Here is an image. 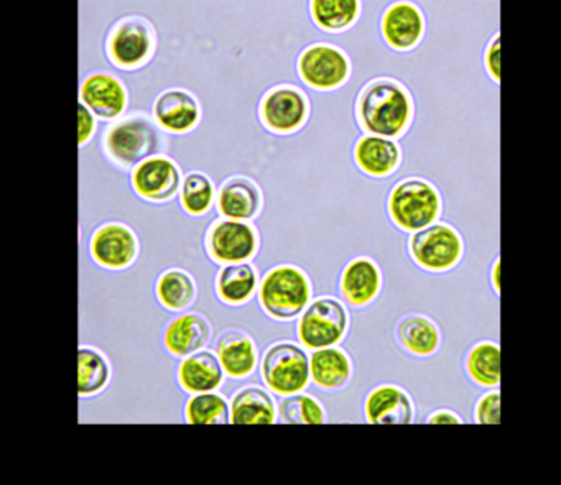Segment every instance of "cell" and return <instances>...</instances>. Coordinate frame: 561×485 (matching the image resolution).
I'll list each match as a JSON object with an SVG mask.
<instances>
[{
  "mask_svg": "<svg viewBox=\"0 0 561 485\" xmlns=\"http://www.w3.org/2000/svg\"><path fill=\"white\" fill-rule=\"evenodd\" d=\"M357 113L367 132L392 140L409 127L412 101L399 83L374 81L360 94Z\"/></svg>",
  "mask_w": 561,
  "mask_h": 485,
  "instance_id": "1",
  "label": "cell"
},
{
  "mask_svg": "<svg viewBox=\"0 0 561 485\" xmlns=\"http://www.w3.org/2000/svg\"><path fill=\"white\" fill-rule=\"evenodd\" d=\"M311 285L307 275L297 267L282 265L265 275L259 290V300L274 320H294L310 303Z\"/></svg>",
  "mask_w": 561,
  "mask_h": 485,
  "instance_id": "2",
  "label": "cell"
},
{
  "mask_svg": "<svg viewBox=\"0 0 561 485\" xmlns=\"http://www.w3.org/2000/svg\"><path fill=\"white\" fill-rule=\"evenodd\" d=\"M439 209L442 201L438 192L419 178L399 183L389 199L390 218L400 229L409 232L432 226L438 219Z\"/></svg>",
  "mask_w": 561,
  "mask_h": 485,
  "instance_id": "3",
  "label": "cell"
},
{
  "mask_svg": "<svg viewBox=\"0 0 561 485\" xmlns=\"http://www.w3.org/2000/svg\"><path fill=\"white\" fill-rule=\"evenodd\" d=\"M265 385L278 395L304 392L310 383V362L307 353L291 343L268 347L262 359Z\"/></svg>",
  "mask_w": 561,
  "mask_h": 485,
  "instance_id": "4",
  "label": "cell"
},
{
  "mask_svg": "<svg viewBox=\"0 0 561 485\" xmlns=\"http://www.w3.org/2000/svg\"><path fill=\"white\" fill-rule=\"evenodd\" d=\"M346 308L334 298H320L305 308L298 323V337L308 349L333 347L347 331Z\"/></svg>",
  "mask_w": 561,
  "mask_h": 485,
  "instance_id": "5",
  "label": "cell"
},
{
  "mask_svg": "<svg viewBox=\"0 0 561 485\" xmlns=\"http://www.w3.org/2000/svg\"><path fill=\"white\" fill-rule=\"evenodd\" d=\"M159 146V134L146 117H129L106 134L107 152L124 166L139 165L156 155Z\"/></svg>",
  "mask_w": 561,
  "mask_h": 485,
  "instance_id": "6",
  "label": "cell"
},
{
  "mask_svg": "<svg viewBox=\"0 0 561 485\" xmlns=\"http://www.w3.org/2000/svg\"><path fill=\"white\" fill-rule=\"evenodd\" d=\"M410 254L413 261L425 270H451L461 261V238L449 226L432 224L412 235Z\"/></svg>",
  "mask_w": 561,
  "mask_h": 485,
  "instance_id": "7",
  "label": "cell"
},
{
  "mask_svg": "<svg viewBox=\"0 0 561 485\" xmlns=\"http://www.w3.org/2000/svg\"><path fill=\"white\" fill-rule=\"evenodd\" d=\"M298 73L308 86L320 91L336 90L351 73L350 60L333 45H311L298 58Z\"/></svg>",
  "mask_w": 561,
  "mask_h": 485,
  "instance_id": "8",
  "label": "cell"
},
{
  "mask_svg": "<svg viewBox=\"0 0 561 485\" xmlns=\"http://www.w3.org/2000/svg\"><path fill=\"white\" fill-rule=\"evenodd\" d=\"M156 37L149 22L127 19L121 22L110 41V55L121 68H139L152 57Z\"/></svg>",
  "mask_w": 561,
  "mask_h": 485,
  "instance_id": "9",
  "label": "cell"
},
{
  "mask_svg": "<svg viewBox=\"0 0 561 485\" xmlns=\"http://www.w3.org/2000/svg\"><path fill=\"white\" fill-rule=\"evenodd\" d=\"M259 238L254 228L244 221H226L213 226L208 238L211 257L221 264H242L254 257Z\"/></svg>",
  "mask_w": 561,
  "mask_h": 485,
  "instance_id": "10",
  "label": "cell"
},
{
  "mask_svg": "<svg viewBox=\"0 0 561 485\" xmlns=\"http://www.w3.org/2000/svg\"><path fill=\"white\" fill-rule=\"evenodd\" d=\"M91 254L101 267L124 270L136 262L139 242L127 226L111 222L94 232Z\"/></svg>",
  "mask_w": 561,
  "mask_h": 485,
  "instance_id": "11",
  "label": "cell"
},
{
  "mask_svg": "<svg viewBox=\"0 0 561 485\" xmlns=\"http://www.w3.org/2000/svg\"><path fill=\"white\" fill-rule=\"evenodd\" d=\"M261 117L267 129L274 130V132H295L307 120V97L295 88H275L262 101Z\"/></svg>",
  "mask_w": 561,
  "mask_h": 485,
  "instance_id": "12",
  "label": "cell"
},
{
  "mask_svg": "<svg viewBox=\"0 0 561 485\" xmlns=\"http://www.w3.org/2000/svg\"><path fill=\"white\" fill-rule=\"evenodd\" d=\"M180 182L179 166L167 157H150L134 170V189L149 201H169L179 193Z\"/></svg>",
  "mask_w": 561,
  "mask_h": 485,
  "instance_id": "13",
  "label": "cell"
},
{
  "mask_svg": "<svg viewBox=\"0 0 561 485\" xmlns=\"http://www.w3.org/2000/svg\"><path fill=\"white\" fill-rule=\"evenodd\" d=\"M81 101L94 116L116 119L126 111L127 91L123 81L113 74L94 73L81 86Z\"/></svg>",
  "mask_w": 561,
  "mask_h": 485,
  "instance_id": "14",
  "label": "cell"
},
{
  "mask_svg": "<svg viewBox=\"0 0 561 485\" xmlns=\"http://www.w3.org/2000/svg\"><path fill=\"white\" fill-rule=\"evenodd\" d=\"M153 113L160 127L173 134L190 132L202 119L198 101L183 90H170L160 94Z\"/></svg>",
  "mask_w": 561,
  "mask_h": 485,
  "instance_id": "15",
  "label": "cell"
},
{
  "mask_svg": "<svg viewBox=\"0 0 561 485\" xmlns=\"http://www.w3.org/2000/svg\"><path fill=\"white\" fill-rule=\"evenodd\" d=\"M425 22L422 12L412 4H396L387 9L382 19V35L396 50H410L422 41Z\"/></svg>",
  "mask_w": 561,
  "mask_h": 485,
  "instance_id": "16",
  "label": "cell"
},
{
  "mask_svg": "<svg viewBox=\"0 0 561 485\" xmlns=\"http://www.w3.org/2000/svg\"><path fill=\"white\" fill-rule=\"evenodd\" d=\"M364 409L367 422L373 425H410L413 422L412 402L399 386L374 389L367 396Z\"/></svg>",
  "mask_w": 561,
  "mask_h": 485,
  "instance_id": "17",
  "label": "cell"
},
{
  "mask_svg": "<svg viewBox=\"0 0 561 485\" xmlns=\"http://www.w3.org/2000/svg\"><path fill=\"white\" fill-rule=\"evenodd\" d=\"M216 357L222 372L232 379H244L254 372L257 366V349L254 340L242 331H228L219 337Z\"/></svg>",
  "mask_w": 561,
  "mask_h": 485,
  "instance_id": "18",
  "label": "cell"
},
{
  "mask_svg": "<svg viewBox=\"0 0 561 485\" xmlns=\"http://www.w3.org/2000/svg\"><path fill=\"white\" fill-rule=\"evenodd\" d=\"M179 380L186 392H215L221 386L225 372L215 354L209 350H198L186 356V359L180 363Z\"/></svg>",
  "mask_w": 561,
  "mask_h": 485,
  "instance_id": "19",
  "label": "cell"
},
{
  "mask_svg": "<svg viewBox=\"0 0 561 485\" xmlns=\"http://www.w3.org/2000/svg\"><path fill=\"white\" fill-rule=\"evenodd\" d=\"M209 337H211V326L208 320L202 314L188 313L169 324L163 340L173 356L186 357L203 349L208 344Z\"/></svg>",
  "mask_w": 561,
  "mask_h": 485,
  "instance_id": "20",
  "label": "cell"
},
{
  "mask_svg": "<svg viewBox=\"0 0 561 485\" xmlns=\"http://www.w3.org/2000/svg\"><path fill=\"white\" fill-rule=\"evenodd\" d=\"M261 192L257 185L244 176H234L222 185L218 196V209L232 221H248L261 211Z\"/></svg>",
  "mask_w": 561,
  "mask_h": 485,
  "instance_id": "21",
  "label": "cell"
},
{
  "mask_svg": "<svg viewBox=\"0 0 561 485\" xmlns=\"http://www.w3.org/2000/svg\"><path fill=\"white\" fill-rule=\"evenodd\" d=\"M380 270L370 258L359 257L346 265L341 275L343 297L354 307H364L379 295Z\"/></svg>",
  "mask_w": 561,
  "mask_h": 485,
  "instance_id": "22",
  "label": "cell"
},
{
  "mask_svg": "<svg viewBox=\"0 0 561 485\" xmlns=\"http://www.w3.org/2000/svg\"><path fill=\"white\" fill-rule=\"evenodd\" d=\"M354 159L364 173L382 178L396 172L400 163V150L393 140L367 136L356 143Z\"/></svg>",
  "mask_w": 561,
  "mask_h": 485,
  "instance_id": "23",
  "label": "cell"
},
{
  "mask_svg": "<svg viewBox=\"0 0 561 485\" xmlns=\"http://www.w3.org/2000/svg\"><path fill=\"white\" fill-rule=\"evenodd\" d=\"M308 362H310L311 380L324 390L343 389L353 373L347 354L334 347L314 350Z\"/></svg>",
  "mask_w": 561,
  "mask_h": 485,
  "instance_id": "24",
  "label": "cell"
},
{
  "mask_svg": "<svg viewBox=\"0 0 561 485\" xmlns=\"http://www.w3.org/2000/svg\"><path fill=\"white\" fill-rule=\"evenodd\" d=\"M229 418L234 425H272L275 423V403L259 386H245L232 399Z\"/></svg>",
  "mask_w": 561,
  "mask_h": 485,
  "instance_id": "25",
  "label": "cell"
},
{
  "mask_svg": "<svg viewBox=\"0 0 561 485\" xmlns=\"http://www.w3.org/2000/svg\"><path fill=\"white\" fill-rule=\"evenodd\" d=\"M219 298L228 304H242L251 300L257 288V274L252 265L229 264L219 272L216 281Z\"/></svg>",
  "mask_w": 561,
  "mask_h": 485,
  "instance_id": "26",
  "label": "cell"
},
{
  "mask_svg": "<svg viewBox=\"0 0 561 485\" xmlns=\"http://www.w3.org/2000/svg\"><path fill=\"white\" fill-rule=\"evenodd\" d=\"M397 334L402 346L415 356H432L439 346L438 327L425 316H407L400 321Z\"/></svg>",
  "mask_w": 561,
  "mask_h": 485,
  "instance_id": "27",
  "label": "cell"
},
{
  "mask_svg": "<svg viewBox=\"0 0 561 485\" xmlns=\"http://www.w3.org/2000/svg\"><path fill=\"white\" fill-rule=\"evenodd\" d=\"M111 379L110 363L100 350L81 347L78 354V392L93 396L106 389Z\"/></svg>",
  "mask_w": 561,
  "mask_h": 485,
  "instance_id": "28",
  "label": "cell"
},
{
  "mask_svg": "<svg viewBox=\"0 0 561 485\" xmlns=\"http://www.w3.org/2000/svg\"><path fill=\"white\" fill-rule=\"evenodd\" d=\"M157 297L167 310H186L195 301V281L186 272L172 268L157 281Z\"/></svg>",
  "mask_w": 561,
  "mask_h": 485,
  "instance_id": "29",
  "label": "cell"
},
{
  "mask_svg": "<svg viewBox=\"0 0 561 485\" xmlns=\"http://www.w3.org/2000/svg\"><path fill=\"white\" fill-rule=\"evenodd\" d=\"M310 11L318 27L328 32H340L356 22L360 4L356 0H314Z\"/></svg>",
  "mask_w": 561,
  "mask_h": 485,
  "instance_id": "30",
  "label": "cell"
},
{
  "mask_svg": "<svg viewBox=\"0 0 561 485\" xmlns=\"http://www.w3.org/2000/svg\"><path fill=\"white\" fill-rule=\"evenodd\" d=\"M468 372L482 386H497L501 382V349L497 344L481 343L468 356Z\"/></svg>",
  "mask_w": 561,
  "mask_h": 485,
  "instance_id": "31",
  "label": "cell"
},
{
  "mask_svg": "<svg viewBox=\"0 0 561 485\" xmlns=\"http://www.w3.org/2000/svg\"><path fill=\"white\" fill-rule=\"evenodd\" d=\"M186 422L192 425H228L229 405L218 393H196L186 403Z\"/></svg>",
  "mask_w": 561,
  "mask_h": 485,
  "instance_id": "32",
  "label": "cell"
},
{
  "mask_svg": "<svg viewBox=\"0 0 561 485\" xmlns=\"http://www.w3.org/2000/svg\"><path fill=\"white\" fill-rule=\"evenodd\" d=\"M215 201V186L203 173H190L183 182L182 205L188 215L203 216L211 209Z\"/></svg>",
  "mask_w": 561,
  "mask_h": 485,
  "instance_id": "33",
  "label": "cell"
},
{
  "mask_svg": "<svg viewBox=\"0 0 561 485\" xmlns=\"http://www.w3.org/2000/svg\"><path fill=\"white\" fill-rule=\"evenodd\" d=\"M280 418L288 425H323L324 409L313 396L295 393L280 403Z\"/></svg>",
  "mask_w": 561,
  "mask_h": 485,
  "instance_id": "34",
  "label": "cell"
},
{
  "mask_svg": "<svg viewBox=\"0 0 561 485\" xmlns=\"http://www.w3.org/2000/svg\"><path fill=\"white\" fill-rule=\"evenodd\" d=\"M476 419L479 425H499L501 423V393L491 392L479 400L476 406Z\"/></svg>",
  "mask_w": 561,
  "mask_h": 485,
  "instance_id": "35",
  "label": "cell"
},
{
  "mask_svg": "<svg viewBox=\"0 0 561 485\" xmlns=\"http://www.w3.org/2000/svg\"><path fill=\"white\" fill-rule=\"evenodd\" d=\"M94 130H96V120H94L93 113L80 103L78 106V142L80 146L90 142Z\"/></svg>",
  "mask_w": 561,
  "mask_h": 485,
  "instance_id": "36",
  "label": "cell"
},
{
  "mask_svg": "<svg viewBox=\"0 0 561 485\" xmlns=\"http://www.w3.org/2000/svg\"><path fill=\"white\" fill-rule=\"evenodd\" d=\"M485 67L492 80H501V38L495 37L489 45L488 54H485Z\"/></svg>",
  "mask_w": 561,
  "mask_h": 485,
  "instance_id": "37",
  "label": "cell"
},
{
  "mask_svg": "<svg viewBox=\"0 0 561 485\" xmlns=\"http://www.w3.org/2000/svg\"><path fill=\"white\" fill-rule=\"evenodd\" d=\"M430 425H459L461 419L451 412H436L428 418Z\"/></svg>",
  "mask_w": 561,
  "mask_h": 485,
  "instance_id": "38",
  "label": "cell"
},
{
  "mask_svg": "<svg viewBox=\"0 0 561 485\" xmlns=\"http://www.w3.org/2000/svg\"><path fill=\"white\" fill-rule=\"evenodd\" d=\"M499 267H501V265H499V262L497 264H495V267H494V274H492V278H494V287H495V290L499 291Z\"/></svg>",
  "mask_w": 561,
  "mask_h": 485,
  "instance_id": "39",
  "label": "cell"
}]
</instances>
